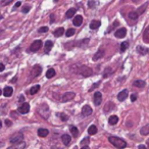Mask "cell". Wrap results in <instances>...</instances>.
<instances>
[{"instance_id":"6da1fadb","label":"cell","mask_w":149,"mask_h":149,"mask_svg":"<svg viewBox=\"0 0 149 149\" xmlns=\"http://www.w3.org/2000/svg\"><path fill=\"white\" fill-rule=\"evenodd\" d=\"M74 68H76V66L74 65ZM74 72H76L78 74H81L83 77H90L93 74L92 70L90 68H88L87 65H79L78 68H74Z\"/></svg>"},{"instance_id":"7a4b0ae2","label":"cell","mask_w":149,"mask_h":149,"mask_svg":"<svg viewBox=\"0 0 149 149\" xmlns=\"http://www.w3.org/2000/svg\"><path fill=\"white\" fill-rule=\"evenodd\" d=\"M108 141H109V142L111 143L114 147H116V148H118V149H124L127 147L126 141L123 140V139H120V138H118V137L110 136L109 138H108Z\"/></svg>"},{"instance_id":"3957f363","label":"cell","mask_w":149,"mask_h":149,"mask_svg":"<svg viewBox=\"0 0 149 149\" xmlns=\"http://www.w3.org/2000/svg\"><path fill=\"white\" fill-rule=\"evenodd\" d=\"M23 139H24V134H23V133H22V132H17L10 137V139H9V142H10L13 145V144H17V143L24 142Z\"/></svg>"},{"instance_id":"277c9868","label":"cell","mask_w":149,"mask_h":149,"mask_svg":"<svg viewBox=\"0 0 149 149\" xmlns=\"http://www.w3.org/2000/svg\"><path fill=\"white\" fill-rule=\"evenodd\" d=\"M42 47V41L41 40H36L32 43V45L30 46L29 48V51L30 52H37L40 48Z\"/></svg>"},{"instance_id":"5b68a950","label":"cell","mask_w":149,"mask_h":149,"mask_svg":"<svg viewBox=\"0 0 149 149\" xmlns=\"http://www.w3.org/2000/svg\"><path fill=\"white\" fill-rule=\"evenodd\" d=\"M41 72H42V68L39 64H36V65L33 66V68H32V70H31V77H33V78L38 77V76L41 74Z\"/></svg>"},{"instance_id":"8992f818","label":"cell","mask_w":149,"mask_h":149,"mask_svg":"<svg viewBox=\"0 0 149 149\" xmlns=\"http://www.w3.org/2000/svg\"><path fill=\"white\" fill-rule=\"evenodd\" d=\"M74 96H76V94L74 93V92H66L65 94H63L61 97V101L62 102H68V101H70V100H72L74 98Z\"/></svg>"},{"instance_id":"52a82bcc","label":"cell","mask_w":149,"mask_h":149,"mask_svg":"<svg viewBox=\"0 0 149 149\" xmlns=\"http://www.w3.org/2000/svg\"><path fill=\"white\" fill-rule=\"evenodd\" d=\"M17 111L22 114H26L30 111V104L29 103H23L21 106H19L17 108Z\"/></svg>"},{"instance_id":"ba28073f","label":"cell","mask_w":149,"mask_h":149,"mask_svg":"<svg viewBox=\"0 0 149 149\" xmlns=\"http://www.w3.org/2000/svg\"><path fill=\"white\" fill-rule=\"evenodd\" d=\"M93 100H94V104H95L96 106L100 105V104H101V101H102V94L100 93L99 91L95 92V93H94Z\"/></svg>"},{"instance_id":"9c48e42d","label":"cell","mask_w":149,"mask_h":149,"mask_svg":"<svg viewBox=\"0 0 149 149\" xmlns=\"http://www.w3.org/2000/svg\"><path fill=\"white\" fill-rule=\"evenodd\" d=\"M126 35H127V30L125 29V28H120V29H118V31L114 32V36H116V38H118V39L125 38Z\"/></svg>"},{"instance_id":"30bf717a","label":"cell","mask_w":149,"mask_h":149,"mask_svg":"<svg viewBox=\"0 0 149 149\" xmlns=\"http://www.w3.org/2000/svg\"><path fill=\"white\" fill-rule=\"evenodd\" d=\"M39 109H41V116H43L44 118H47L48 116H49V109H48L47 105H46V104L40 105Z\"/></svg>"},{"instance_id":"8fae6325","label":"cell","mask_w":149,"mask_h":149,"mask_svg":"<svg viewBox=\"0 0 149 149\" xmlns=\"http://www.w3.org/2000/svg\"><path fill=\"white\" fill-rule=\"evenodd\" d=\"M104 53H105V50H104L103 48H100V49H98V51L96 52L95 54H94L93 60H94V61H96V60H98V59H100V58H102L104 56Z\"/></svg>"},{"instance_id":"7c38bea8","label":"cell","mask_w":149,"mask_h":149,"mask_svg":"<svg viewBox=\"0 0 149 149\" xmlns=\"http://www.w3.org/2000/svg\"><path fill=\"white\" fill-rule=\"evenodd\" d=\"M93 110L90 107V105H85L83 108H82V116H89L90 114H92Z\"/></svg>"},{"instance_id":"4fadbf2b","label":"cell","mask_w":149,"mask_h":149,"mask_svg":"<svg viewBox=\"0 0 149 149\" xmlns=\"http://www.w3.org/2000/svg\"><path fill=\"white\" fill-rule=\"evenodd\" d=\"M128 95H129L128 90L125 89V90L120 91V93L118 94V99L120 100V101H124V100H126L127 98H128Z\"/></svg>"},{"instance_id":"5bb4252c","label":"cell","mask_w":149,"mask_h":149,"mask_svg":"<svg viewBox=\"0 0 149 149\" xmlns=\"http://www.w3.org/2000/svg\"><path fill=\"white\" fill-rule=\"evenodd\" d=\"M74 25L77 26V27H80V26L82 25V23H83V17L82 15H76V17H74Z\"/></svg>"},{"instance_id":"9a60e30c","label":"cell","mask_w":149,"mask_h":149,"mask_svg":"<svg viewBox=\"0 0 149 149\" xmlns=\"http://www.w3.org/2000/svg\"><path fill=\"white\" fill-rule=\"evenodd\" d=\"M13 89L11 87H5L3 89V96L4 97H10L13 95Z\"/></svg>"},{"instance_id":"2e32d148","label":"cell","mask_w":149,"mask_h":149,"mask_svg":"<svg viewBox=\"0 0 149 149\" xmlns=\"http://www.w3.org/2000/svg\"><path fill=\"white\" fill-rule=\"evenodd\" d=\"M26 147V142L17 143V144H13L10 147H8L7 149H25Z\"/></svg>"},{"instance_id":"e0dca14e","label":"cell","mask_w":149,"mask_h":149,"mask_svg":"<svg viewBox=\"0 0 149 149\" xmlns=\"http://www.w3.org/2000/svg\"><path fill=\"white\" fill-rule=\"evenodd\" d=\"M70 140H72V138H70V135H68V134H63L61 136V141H62V143H63L64 145H68L70 143Z\"/></svg>"},{"instance_id":"ac0fdd59","label":"cell","mask_w":149,"mask_h":149,"mask_svg":"<svg viewBox=\"0 0 149 149\" xmlns=\"http://www.w3.org/2000/svg\"><path fill=\"white\" fill-rule=\"evenodd\" d=\"M48 134H49V131L47 130V129H43V128H41V129H39L38 130V136L39 137H47L48 136Z\"/></svg>"},{"instance_id":"d6986e66","label":"cell","mask_w":149,"mask_h":149,"mask_svg":"<svg viewBox=\"0 0 149 149\" xmlns=\"http://www.w3.org/2000/svg\"><path fill=\"white\" fill-rule=\"evenodd\" d=\"M77 13V8H70L68 11L65 13V17L66 19H72L74 15V13Z\"/></svg>"},{"instance_id":"ffe728a7","label":"cell","mask_w":149,"mask_h":149,"mask_svg":"<svg viewBox=\"0 0 149 149\" xmlns=\"http://www.w3.org/2000/svg\"><path fill=\"white\" fill-rule=\"evenodd\" d=\"M137 52L141 55H145V54L148 53V49L143 47V46H137Z\"/></svg>"},{"instance_id":"44dd1931","label":"cell","mask_w":149,"mask_h":149,"mask_svg":"<svg viewBox=\"0 0 149 149\" xmlns=\"http://www.w3.org/2000/svg\"><path fill=\"white\" fill-rule=\"evenodd\" d=\"M100 25H101V23H100L99 21H92L91 23H90V29L96 30L100 27Z\"/></svg>"},{"instance_id":"7402d4cb","label":"cell","mask_w":149,"mask_h":149,"mask_svg":"<svg viewBox=\"0 0 149 149\" xmlns=\"http://www.w3.org/2000/svg\"><path fill=\"white\" fill-rule=\"evenodd\" d=\"M140 133L141 135H143V136H147V135H149V124H147L146 126L142 127L140 130Z\"/></svg>"},{"instance_id":"603a6c76","label":"cell","mask_w":149,"mask_h":149,"mask_svg":"<svg viewBox=\"0 0 149 149\" xmlns=\"http://www.w3.org/2000/svg\"><path fill=\"white\" fill-rule=\"evenodd\" d=\"M63 33H64L63 28H57V29L53 32V35L55 36V37H61V36L63 35Z\"/></svg>"},{"instance_id":"cb8c5ba5","label":"cell","mask_w":149,"mask_h":149,"mask_svg":"<svg viewBox=\"0 0 149 149\" xmlns=\"http://www.w3.org/2000/svg\"><path fill=\"white\" fill-rule=\"evenodd\" d=\"M143 41L145 43H149V27H147L143 33Z\"/></svg>"},{"instance_id":"d4e9b609","label":"cell","mask_w":149,"mask_h":149,"mask_svg":"<svg viewBox=\"0 0 149 149\" xmlns=\"http://www.w3.org/2000/svg\"><path fill=\"white\" fill-rule=\"evenodd\" d=\"M52 46H53V42L50 41V40L46 41V43H45V53H49V51L51 50Z\"/></svg>"},{"instance_id":"484cf974","label":"cell","mask_w":149,"mask_h":149,"mask_svg":"<svg viewBox=\"0 0 149 149\" xmlns=\"http://www.w3.org/2000/svg\"><path fill=\"white\" fill-rule=\"evenodd\" d=\"M70 133H72V137H74V138L79 136V131H78V128H77V127L72 126V127L70 128Z\"/></svg>"},{"instance_id":"4316f807","label":"cell","mask_w":149,"mask_h":149,"mask_svg":"<svg viewBox=\"0 0 149 149\" xmlns=\"http://www.w3.org/2000/svg\"><path fill=\"white\" fill-rule=\"evenodd\" d=\"M134 86L137 88H143L145 87V82L142 81V80H137V81L134 82Z\"/></svg>"},{"instance_id":"83f0119b","label":"cell","mask_w":149,"mask_h":149,"mask_svg":"<svg viewBox=\"0 0 149 149\" xmlns=\"http://www.w3.org/2000/svg\"><path fill=\"white\" fill-rule=\"evenodd\" d=\"M54 76H55V70H54L53 68H49V70H47V72H46V78L51 79V78H53Z\"/></svg>"},{"instance_id":"f1b7e54d","label":"cell","mask_w":149,"mask_h":149,"mask_svg":"<svg viewBox=\"0 0 149 149\" xmlns=\"http://www.w3.org/2000/svg\"><path fill=\"white\" fill-rule=\"evenodd\" d=\"M118 118L116 116H111L108 118V123H109L110 125H116V124H118Z\"/></svg>"},{"instance_id":"f546056e","label":"cell","mask_w":149,"mask_h":149,"mask_svg":"<svg viewBox=\"0 0 149 149\" xmlns=\"http://www.w3.org/2000/svg\"><path fill=\"white\" fill-rule=\"evenodd\" d=\"M114 108V104L112 103V102H108L107 104L105 105V107H104V111L105 112H109L111 109H113Z\"/></svg>"},{"instance_id":"4dcf8cb0","label":"cell","mask_w":149,"mask_h":149,"mask_svg":"<svg viewBox=\"0 0 149 149\" xmlns=\"http://www.w3.org/2000/svg\"><path fill=\"white\" fill-rule=\"evenodd\" d=\"M88 133H89L90 135H95L96 133H97V128H96V126H94V125L90 126L89 128H88Z\"/></svg>"},{"instance_id":"1f68e13d","label":"cell","mask_w":149,"mask_h":149,"mask_svg":"<svg viewBox=\"0 0 149 149\" xmlns=\"http://www.w3.org/2000/svg\"><path fill=\"white\" fill-rule=\"evenodd\" d=\"M139 17H140V15L137 13V11H131V13H129V17H130L131 19H133V21H136Z\"/></svg>"},{"instance_id":"d6a6232c","label":"cell","mask_w":149,"mask_h":149,"mask_svg":"<svg viewBox=\"0 0 149 149\" xmlns=\"http://www.w3.org/2000/svg\"><path fill=\"white\" fill-rule=\"evenodd\" d=\"M40 90V85H35L33 86V87L30 89V94H32V95H34V94H36L38 91Z\"/></svg>"},{"instance_id":"836d02e7","label":"cell","mask_w":149,"mask_h":149,"mask_svg":"<svg viewBox=\"0 0 149 149\" xmlns=\"http://www.w3.org/2000/svg\"><path fill=\"white\" fill-rule=\"evenodd\" d=\"M147 5H148V4H147V3H144V4H143L142 6H140V7H139V9H138V10H136V11H137V13H138L139 15H142V13H144L145 10H146V7H147Z\"/></svg>"},{"instance_id":"e575fe53","label":"cell","mask_w":149,"mask_h":149,"mask_svg":"<svg viewBox=\"0 0 149 149\" xmlns=\"http://www.w3.org/2000/svg\"><path fill=\"white\" fill-rule=\"evenodd\" d=\"M129 47V42H123L120 44V52H125Z\"/></svg>"},{"instance_id":"d590c367","label":"cell","mask_w":149,"mask_h":149,"mask_svg":"<svg viewBox=\"0 0 149 149\" xmlns=\"http://www.w3.org/2000/svg\"><path fill=\"white\" fill-rule=\"evenodd\" d=\"M111 74H112L111 68H105V70H104V74H103V78H108Z\"/></svg>"},{"instance_id":"8d00e7d4","label":"cell","mask_w":149,"mask_h":149,"mask_svg":"<svg viewBox=\"0 0 149 149\" xmlns=\"http://www.w3.org/2000/svg\"><path fill=\"white\" fill-rule=\"evenodd\" d=\"M74 33H76L74 29H68V31L65 32V36L66 37H72V36H74Z\"/></svg>"},{"instance_id":"74e56055","label":"cell","mask_w":149,"mask_h":149,"mask_svg":"<svg viewBox=\"0 0 149 149\" xmlns=\"http://www.w3.org/2000/svg\"><path fill=\"white\" fill-rule=\"evenodd\" d=\"M48 27H41L39 30H38V32L39 33H46V32H48Z\"/></svg>"},{"instance_id":"f35d334b","label":"cell","mask_w":149,"mask_h":149,"mask_svg":"<svg viewBox=\"0 0 149 149\" xmlns=\"http://www.w3.org/2000/svg\"><path fill=\"white\" fill-rule=\"evenodd\" d=\"M100 85V82H97V83H95V84H93V85H92V87H90V89H89V92H91V91H93L94 89H95V88H97L98 86Z\"/></svg>"},{"instance_id":"ab89813d","label":"cell","mask_w":149,"mask_h":149,"mask_svg":"<svg viewBox=\"0 0 149 149\" xmlns=\"http://www.w3.org/2000/svg\"><path fill=\"white\" fill-rule=\"evenodd\" d=\"M58 116H60V118H61V120H68V116H65L64 113H59Z\"/></svg>"},{"instance_id":"60d3db41","label":"cell","mask_w":149,"mask_h":149,"mask_svg":"<svg viewBox=\"0 0 149 149\" xmlns=\"http://www.w3.org/2000/svg\"><path fill=\"white\" fill-rule=\"evenodd\" d=\"M95 5H96L95 1H89V2H88V6H89L90 8H94V7H95Z\"/></svg>"},{"instance_id":"b9f144b4","label":"cell","mask_w":149,"mask_h":149,"mask_svg":"<svg viewBox=\"0 0 149 149\" xmlns=\"http://www.w3.org/2000/svg\"><path fill=\"white\" fill-rule=\"evenodd\" d=\"M30 8H31V7H30L29 5H27V6H25L23 9H22V11H23L24 13H29V11H30Z\"/></svg>"},{"instance_id":"7bdbcfd3","label":"cell","mask_w":149,"mask_h":149,"mask_svg":"<svg viewBox=\"0 0 149 149\" xmlns=\"http://www.w3.org/2000/svg\"><path fill=\"white\" fill-rule=\"evenodd\" d=\"M89 142H90V139H89V138H85V139H84V140L81 142V144H82V145H85V144H87V143H89Z\"/></svg>"},{"instance_id":"ee69618b","label":"cell","mask_w":149,"mask_h":149,"mask_svg":"<svg viewBox=\"0 0 149 149\" xmlns=\"http://www.w3.org/2000/svg\"><path fill=\"white\" fill-rule=\"evenodd\" d=\"M136 99H137L136 94H132V95H131V101H136Z\"/></svg>"},{"instance_id":"f6af8a7d","label":"cell","mask_w":149,"mask_h":149,"mask_svg":"<svg viewBox=\"0 0 149 149\" xmlns=\"http://www.w3.org/2000/svg\"><path fill=\"white\" fill-rule=\"evenodd\" d=\"M19 102H23V103H26V102H25V97H24L23 95H21V96H19Z\"/></svg>"},{"instance_id":"bcb514c9","label":"cell","mask_w":149,"mask_h":149,"mask_svg":"<svg viewBox=\"0 0 149 149\" xmlns=\"http://www.w3.org/2000/svg\"><path fill=\"white\" fill-rule=\"evenodd\" d=\"M54 19H55V17H54V15H50V23H54Z\"/></svg>"},{"instance_id":"7dc6e473","label":"cell","mask_w":149,"mask_h":149,"mask_svg":"<svg viewBox=\"0 0 149 149\" xmlns=\"http://www.w3.org/2000/svg\"><path fill=\"white\" fill-rule=\"evenodd\" d=\"M3 70H4V64L0 63V72H3Z\"/></svg>"},{"instance_id":"c3c4849f","label":"cell","mask_w":149,"mask_h":149,"mask_svg":"<svg viewBox=\"0 0 149 149\" xmlns=\"http://www.w3.org/2000/svg\"><path fill=\"white\" fill-rule=\"evenodd\" d=\"M5 124H6L7 127H10L11 126V122H10V120H5Z\"/></svg>"},{"instance_id":"681fc988","label":"cell","mask_w":149,"mask_h":149,"mask_svg":"<svg viewBox=\"0 0 149 149\" xmlns=\"http://www.w3.org/2000/svg\"><path fill=\"white\" fill-rule=\"evenodd\" d=\"M11 2H13L11 0H8V1H6V2H4V1H2V3H1V4H2V5H5V4H9V3H11Z\"/></svg>"},{"instance_id":"f907efd6","label":"cell","mask_w":149,"mask_h":149,"mask_svg":"<svg viewBox=\"0 0 149 149\" xmlns=\"http://www.w3.org/2000/svg\"><path fill=\"white\" fill-rule=\"evenodd\" d=\"M138 149H147L146 146H144V145H139L138 146Z\"/></svg>"},{"instance_id":"816d5d0a","label":"cell","mask_w":149,"mask_h":149,"mask_svg":"<svg viewBox=\"0 0 149 149\" xmlns=\"http://www.w3.org/2000/svg\"><path fill=\"white\" fill-rule=\"evenodd\" d=\"M21 4H22V3L19 2H19H17V3H15V8H17V7H19V6H21Z\"/></svg>"},{"instance_id":"f5cc1de1","label":"cell","mask_w":149,"mask_h":149,"mask_svg":"<svg viewBox=\"0 0 149 149\" xmlns=\"http://www.w3.org/2000/svg\"><path fill=\"white\" fill-rule=\"evenodd\" d=\"M15 81H17V77H15L13 79H11V80H10L11 83H15Z\"/></svg>"},{"instance_id":"db71d44e","label":"cell","mask_w":149,"mask_h":149,"mask_svg":"<svg viewBox=\"0 0 149 149\" xmlns=\"http://www.w3.org/2000/svg\"><path fill=\"white\" fill-rule=\"evenodd\" d=\"M81 149H90V147L89 146H84V147H82Z\"/></svg>"},{"instance_id":"11a10c76","label":"cell","mask_w":149,"mask_h":149,"mask_svg":"<svg viewBox=\"0 0 149 149\" xmlns=\"http://www.w3.org/2000/svg\"><path fill=\"white\" fill-rule=\"evenodd\" d=\"M147 145H148V147H149V139L147 140Z\"/></svg>"}]
</instances>
